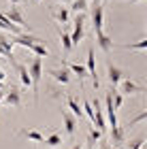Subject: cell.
<instances>
[{
    "instance_id": "22",
    "label": "cell",
    "mask_w": 147,
    "mask_h": 149,
    "mask_svg": "<svg viewBox=\"0 0 147 149\" xmlns=\"http://www.w3.org/2000/svg\"><path fill=\"white\" fill-rule=\"evenodd\" d=\"M70 9L75 11V13H85V11L90 9V0H72Z\"/></svg>"
},
{
    "instance_id": "23",
    "label": "cell",
    "mask_w": 147,
    "mask_h": 149,
    "mask_svg": "<svg viewBox=\"0 0 147 149\" xmlns=\"http://www.w3.org/2000/svg\"><path fill=\"white\" fill-rule=\"evenodd\" d=\"M100 139H102V132H100L98 128H90V130H88V145L90 147L94 145V143H98Z\"/></svg>"
},
{
    "instance_id": "17",
    "label": "cell",
    "mask_w": 147,
    "mask_h": 149,
    "mask_svg": "<svg viewBox=\"0 0 147 149\" xmlns=\"http://www.w3.org/2000/svg\"><path fill=\"white\" fill-rule=\"evenodd\" d=\"M66 109H70V113L75 115V117H81V115H83L81 104H79V102H77V98H75V96H70V94L66 96Z\"/></svg>"
},
{
    "instance_id": "26",
    "label": "cell",
    "mask_w": 147,
    "mask_h": 149,
    "mask_svg": "<svg viewBox=\"0 0 147 149\" xmlns=\"http://www.w3.org/2000/svg\"><path fill=\"white\" fill-rule=\"evenodd\" d=\"M145 119H147V111H141V113H139V115H137V117H132V119L128 121V126L132 128V126H134V124H139V121H145Z\"/></svg>"
},
{
    "instance_id": "28",
    "label": "cell",
    "mask_w": 147,
    "mask_h": 149,
    "mask_svg": "<svg viewBox=\"0 0 147 149\" xmlns=\"http://www.w3.org/2000/svg\"><path fill=\"white\" fill-rule=\"evenodd\" d=\"M4 79H6V72H4L2 68H0V81H4Z\"/></svg>"
},
{
    "instance_id": "35",
    "label": "cell",
    "mask_w": 147,
    "mask_h": 149,
    "mask_svg": "<svg viewBox=\"0 0 147 149\" xmlns=\"http://www.w3.org/2000/svg\"><path fill=\"white\" fill-rule=\"evenodd\" d=\"M90 2H92V0H90Z\"/></svg>"
},
{
    "instance_id": "29",
    "label": "cell",
    "mask_w": 147,
    "mask_h": 149,
    "mask_svg": "<svg viewBox=\"0 0 147 149\" xmlns=\"http://www.w3.org/2000/svg\"><path fill=\"white\" fill-rule=\"evenodd\" d=\"M0 90H6V83H4V81H0Z\"/></svg>"
},
{
    "instance_id": "31",
    "label": "cell",
    "mask_w": 147,
    "mask_h": 149,
    "mask_svg": "<svg viewBox=\"0 0 147 149\" xmlns=\"http://www.w3.org/2000/svg\"><path fill=\"white\" fill-rule=\"evenodd\" d=\"M9 2H11V4H19V0H9Z\"/></svg>"
},
{
    "instance_id": "24",
    "label": "cell",
    "mask_w": 147,
    "mask_h": 149,
    "mask_svg": "<svg viewBox=\"0 0 147 149\" xmlns=\"http://www.w3.org/2000/svg\"><path fill=\"white\" fill-rule=\"evenodd\" d=\"M122 49H137V51H145L147 49V38H141L139 43H130V45H119Z\"/></svg>"
},
{
    "instance_id": "12",
    "label": "cell",
    "mask_w": 147,
    "mask_h": 149,
    "mask_svg": "<svg viewBox=\"0 0 147 149\" xmlns=\"http://www.w3.org/2000/svg\"><path fill=\"white\" fill-rule=\"evenodd\" d=\"M6 17L11 19L13 24H17V26H22V28L26 30V17H24V13H22V9H19V4H11V9L6 11Z\"/></svg>"
},
{
    "instance_id": "25",
    "label": "cell",
    "mask_w": 147,
    "mask_h": 149,
    "mask_svg": "<svg viewBox=\"0 0 147 149\" xmlns=\"http://www.w3.org/2000/svg\"><path fill=\"white\" fill-rule=\"evenodd\" d=\"M145 147V136H139L134 141H130V147L128 149H143Z\"/></svg>"
},
{
    "instance_id": "8",
    "label": "cell",
    "mask_w": 147,
    "mask_h": 149,
    "mask_svg": "<svg viewBox=\"0 0 147 149\" xmlns=\"http://www.w3.org/2000/svg\"><path fill=\"white\" fill-rule=\"evenodd\" d=\"M49 77L56 81V83H60V85H66L70 81V70H68V66H66L64 62H62V66H60V68H51L49 72Z\"/></svg>"
},
{
    "instance_id": "20",
    "label": "cell",
    "mask_w": 147,
    "mask_h": 149,
    "mask_svg": "<svg viewBox=\"0 0 147 149\" xmlns=\"http://www.w3.org/2000/svg\"><path fill=\"white\" fill-rule=\"evenodd\" d=\"M43 143L47 145V147H51V149H56V147H60V145L64 143V139H62V134L53 132V134H49V136H45V139H43Z\"/></svg>"
},
{
    "instance_id": "16",
    "label": "cell",
    "mask_w": 147,
    "mask_h": 149,
    "mask_svg": "<svg viewBox=\"0 0 147 149\" xmlns=\"http://www.w3.org/2000/svg\"><path fill=\"white\" fill-rule=\"evenodd\" d=\"M64 64L68 66L70 74H77V79H79V85H81V83H83V79L88 77V68H85L83 64H77V62H68V60H64Z\"/></svg>"
},
{
    "instance_id": "34",
    "label": "cell",
    "mask_w": 147,
    "mask_h": 149,
    "mask_svg": "<svg viewBox=\"0 0 147 149\" xmlns=\"http://www.w3.org/2000/svg\"><path fill=\"white\" fill-rule=\"evenodd\" d=\"M34 2H41V0H34Z\"/></svg>"
},
{
    "instance_id": "30",
    "label": "cell",
    "mask_w": 147,
    "mask_h": 149,
    "mask_svg": "<svg viewBox=\"0 0 147 149\" xmlns=\"http://www.w3.org/2000/svg\"><path fill=\"white\" fill-rule=\"evenodd\" d=\"M2 98H4V92L0 90V104H2Z\"/></svg>"
},
{
    "instance_id": "15",
    "label": "cell",
    "mask_w": 147,
    "mask_h": 149,
    "mask_svg": "<svg viewBox=\"0 0 147 149\" xmlns=\"http://www.w3.org/2000/svg\"><path fill=\"white\" fill-rule=\"evenodd\" d=\"M13 68L19 74V81H22L24 87H32V79H30V72H28V66L26 64H19V62H13Z\"/></svg>"
},
{
    "instance_id": "36",
    "label": "cell",
    "mask_w": 147,
    "mask_h": 149,
    "mask_svg": "<svg viewBox=\"0 0 147 149\" xmlns=\"http://www.w3.org/2000/svg\"><path fill=\"white\" fill-rule=\"evenodd\" d=\"M143 149H145V147H143Z\"/></svg>"
},
{
    "instance_id": "13",
    "label": "cell",
    "mask_w": 147,
    "mask_h": 149,
    "mask_svg": "<svg viewBox=\"0 0 147 149\" xmlns=\"http://www.w3.org/2000/svg\"><path fill=\"white\" fill-rule=\"evenodd\" d=\"M94 36H96V45H98L105 53H109V51L113 49V38H111L109 34H105L102 30H96V32H94Z\"/></svg>"
},
{
    "instance_id": "18",
    "label": "cell",
    "mask_w": 147,
    "mask_h": 149,
    "mask_svg": "<svg viewBox=\"0 0 147 149\" xmlns=\"http://www.w3.org/2000/svg\"><path fill=\"white\" fill-rule=\"evenodd\" d=\"M30 51L34 53L36 58H49V56H51V51L47 49V45L41 43V40H38V43H32V45H30Z\"/></svg>"
},
{
    "instance_id": "6",
    "label": "cell",
    "mask_w": 147,
    "mask_h": 149,
    "mask_svg": "<svg viewBox=\"0 0 147 149\" xmlns=\"http://www.w3.org/2000/svg\"><path fill=\"white\" fill-rule=\"evenodd\" d=\"M2 104L11 107V109H19V107H22V92H19V87L11 85V87H9V92H4Z\"/></svg>"
},
{
    "instance_id": "27",
    "label": "cell",
    "mask_w": 147,
    "mask_h": 149,
    "mask_svg": "<svg viewBox=\"0 0 147 149\" xmlns=\"http://www.w3.org/2000/svg\"><path fill=\"white\" fill-rule=\"evenodd\" d=\"M70 149H83V143H75V145H72Z\"/></svg>"
},
{
    "instance_id": "4",
    "label": "cell",
    "mask_w": 147,
    "mask_h": 149,
    "mask_svg": "<svg viewBox=\"0 0 147 149\" xmlns=\"http://www.w3.org/2000/svg\"><path fill=\"white\" fill-rule=\"evenodd\" d=\"M62 124H64V132H66V136H68V139H75V134H77V126H79L77 117H75V115H72L70 111L62 109Z\"/></svg>"
},
{
    "instance_id": "21",
    "label": "cell",
    "mask_w": 147,
    "mask_h": 149,
    "mask_svg": "<svg viewBox=\"0 0 147 149\" xmlns=\"http://www.w3.org/2000/svg\"><path fill=\"white\" fill-rule=\"evenodd\" d=\"M19 136H26V139H30V141H34V143H43V134L38 132V130H19Z\"/></svg>"
},
{
    "instance_id": "14",
    "label": "cell",
    "mask_w": 147,
    "mask_h": 149,
    "mask_svg": "<svg viewBox=\"0 0 147 149\" xmlns=\"http://www.w3.org/2000/svg\"><path fill=\"white\" fill-rule=\"evenodd\" d=\"M126 141V130L122 126H111V141H109V145L113 147H122V143Z\"/></svg>"
},
{
    "instance_id": "1",
    "label": "cell",
    "mask_w": 147,
    "mask_h": 149,
    "mask_svg": "<svg viewBox=\"0 0 147 149\" xmlns=\"http://www.w3.org/2000/svg\"><path fill=\"white\" fill-rule=\"evenodd\" d=\"M28 66V72H30V79H32V90H34V100L38 102V85H41V79H43V58H34L30 60Z\"/></svg>"
},
{
    "instance_id": "10",
    "label": "cell",
    "mask_w": 147,
    "mask_h": 149,
    "mask_svg": "<svg viewBox=\"0 0 147 149\" xmlns=\"http://www.w3.org/2000/svg\"><path fill=\"white\" fill-rule=\"evenodd\" d=\"M13 47H15V45H13V40H11V38H6L4 34H0V56L6 58L11 64L15 62V56H13Z\"/></svg>"
},
{
    "instance_id": "7",
    "label": "cell",
    "mask_w": 147,
    "mask_h": 149,
    "mask_svg": "<svg viewBox=\"0 0 147 149\" xmlns=\"http://www.w3.org/2000/svg\"><path fill=\"white\" fill-rule=\"evenodd\" d=\"M124 77H126V72L119 68V66H115V64L111 62V60H107V79H109L111 87H115Z\"/></svg>"
},
{
    "instance_id": "5",
    "label": "cell",
    "mask_w": 147,
    "mask_h": 149,
    "mask_svg": "<svg viewBox=\"0 0 147 149\" xmlns=\"http://www.w3.org/2000/svg\"><path fill=\"white\" fill-rule=\"evenodd\" d=\"M85 68H88V77H92L94 90H98V87H100V79H98V72H96V53H94V47H90V49H88V64H85Z\"/></svg>"
},
{
    "instance_id": "33",
    "label": "cell",
    "mask_w": 147,
    "mask_h": 149,
    "mask_svg": "<svg viewBox=\"0 0 147 149\" xmlns=\"http://www.w3.org/2000/svg\"><path fill=\"white\" fill-rule=\"evenodd\" d=\"M130 2H143V0H130Z\"/></svg>"
},
{
    "instance_id": "3",
    "label": "cell",
    "mask_w": 147,
    "mask_h": 149,
    "mask_svg": "<svg viewBox=\"0 0 147 149\" xmlns=\"http://www.w3.org/2000/svg\"><path fill=\"white\" fill-rule=\"evenodd\" d=\"M90 13H92V26H94V32H96V30H102V24H105V9H102V4H100V0H92Z\"/></svg>"
},
{
    "instance_id": "9",
    "label": "cell",
    "mask_w": 147,
    "mask_h": 149,
    "mask_svg": "<svg viewBox=\"0 0 147 149\" xmlns=\"http://www.w3.org/2000/svg\"><path fill=\"white\" fill-rule=\"evenodd\" d=\"M119 87H122V92L124 96H132V94H141V92H145V87L143 85H139V83H134L132 79H128V77H124L122 81H119Z\"/></svg>"
},
{
    "instance_id": "19",
    "label": "cell",
    "mask_w": 147,
    "mask_h": 149,
    "mask_svg": "<svg viewBox=\"0 0 147 149\" xmlns=\"http://www.w3.org/2000/svg\"><path fill=\"white\" fill-rule=\"evenodd\" d=\"M58 36H60V45H62L64 53H70V51H72V40H70V32H66V30H58Z\"/></svg>"
},
{
    "instance_id": "2",
    "label": "cell",
    "mask_w": 147,
    "mask_h": 149,
    "mask_svg": "<svg viewBox=\"0 0 147 149\" xmlns=\"http://www.w3.org/2000/svg\"><path fill=\"white\" fill-rule=\"evenodd\" d=\"M85 36V13H77L75 22H72V32H70V40L72 47H77Z\"/></svg>"
},
{
    "instance_id": "11",
    "label": "cell",
    "mask_w": 147,
    "mask_h": 149,
    "mask_svg": "<svg viewBox=\"0 0 147 149\" xmlns=\"http://www.w3.org/2000/svg\"><path fill=\"white\" fill-rule=\"evenodd\" d=\"M51 11V17L56 24H66L70 19V9L68 6H49Z\"/></svg>"
},
{
    "instance_id": "32",
    "label": "cell",
    "mask_w": 147,
    "mask_h": 149,
    "mask_svg": "<svg viewBox=\"0 0 147 149\" xmlns=\"http://www.w3.org/2000/svg\"><path fill=\"white\" fill-rule=\"evenodd\" d=\"M58 2H68V4H70V2H72V0H58Z\"/></svg>"
}]
</instances>
